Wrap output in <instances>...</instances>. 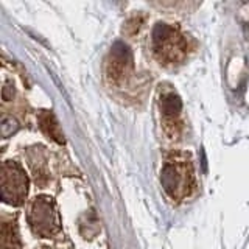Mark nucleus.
I'll return each mask as SVG.
<instances>
[{
    "instance_id": "nucleus-9",
    "label": "nucleus",
    "mask_w": 249,
    "mask_h": 249,
    "mask_svg": "<svg viewBox=\"0 0 249 249\" xmlns=\"http://www.w3.org/2000/svg\"><path fill=\"white\" fill-rule=\"evenodd\" d=\"M0 131H2V136L3 137L11 136L13 132L18 131V123H16L13 119H10V117H5L2 124H0Z\"/></svg>"
},
{
    "instance_id": "nucleus-5",
    "label": "nucleus",
    "mask_w": 249,
    "mask_h": 249,
    "mask_svg": "<svg viewBox=\"0 0 249 249\" xmlns=\"http://www.w3.org/2000/svg\"><path fill=\"white\" fill-rule=\"evenodd\" d=\"M132 54L128 45L115 42L106 59V75L112 83H122L131 73Z\"/></svg>"
},
{
    "instance_id": "nucleus-3",
    "label": "nucleus",
    "mask_w": 249,
    "mask_h": 249,
    "mask_svg": "<svg viewBox=\"0 0 249 249\" xmlns=\"http://www.w3.org/2000/svg\"><path fill=\"white\" fill-rule=\"evenodd\" d=\"M30 224L35 233L52 237L59 231V215L53 201L47 196L37 198L30 210Z\"/></svg>"
},
{
    "instance_id": "nucleus-6",
    "label": "nucleus",
    "mask_w": 249,
    "mask_h": 249,
    "mask_svg": "<svg viewBox=\"0 0 249 249\" xmlns=\"http://www.w3.org/2000/svg\"><path fill=\"white\" fill-rule=\"evenodd\" d=\"M181 109L182 103L179 97L175 92H167L163 93L160 98V111L163 114V124H165L167 131L175 132L176 134V128L181 124Z\"/></svg>"
},
{
    "instance_id": "nucleus-7",
    "label": "nucleus",
    "mask_w": 249,
    "mask_h": 249,
    "mask_svg": "<svg viewBox=\"0 0 249 249\" xmlns=\"http://www.w3.org/2000/svg\"><path fill=\"white\" fill-rule=\"evenodd\" d=\"M39 126H41L45 136H49V139H53L58 143H64V136H62L59 124L52 112L49 111L41 112V115H39Z\"/></svg>"
},
{
    "instance_id": "nucleus-2",
    "label": "nucleus",
    "mask_w": 249,
    "mask_h": 249,
    "mask_svg": "<svg viewBox=\"0 0 249 249\" xmlns=\"http://www.w3.org/2000/svg\"><path fill=\"white\" fill-rule=\"evenodd\" d=\"M160 181L165 192L173 199L189 196L193 187V170L190 162L182 159L168 160L163 165Z\"/></svg>"
},
{
    "instance_id": "nucleus-4",
    "label": "nucleus",
    "mask_w": 249,
    "mask_h": 249,
    "mask_svg": "<svg viewBox=\"0 0 249 249\" xmlns=\"http://www.w3.org/2000/svg\"><path fill=\"white\" fill-rule=\"evenodd\" d=\"M28 190V181L23 170L14 162H6L2 167V196L6 202L19 206Z\"/></svg>"
},
{
    "instance_id": "nucleus-1",
    "label": "nucleus",
    "mask_w": 249,
    "mask_h": 249,
    "mask_svg": "<svg viewBox=\"0 0 249 249\" xmlns=\"http://www.w3.org/2000/svg\"><path fill=\"white\" fill-rule=\"evenodd\" d=\"M153 49L165 64H176L185 58L189 45L178 28L167 23H158L153 30Z\"/></svg>"
},
{
    "instance_id": "nucleus-8",
    "label": "nucleus",
    "mask_w": 249,
    "mask_h": 249,
    "mask_svg": "<svg viewBox=\"0 0 249 249\" xmlns=\"http://www.w3.org/2000/svg\"><path fill=\"white\" fill-rule=\"evenodd\" d=\"M2 249H20V241L16 226L5 223L2 226Z\"/></svg>"
}]
</instances>
